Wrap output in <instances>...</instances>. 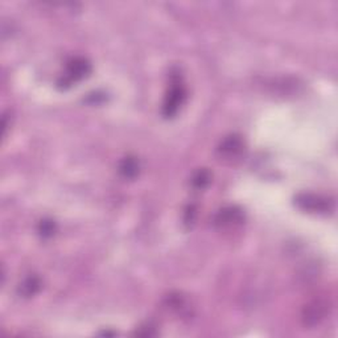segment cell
<instances>
[{
  "mask_svg": "<svg viewBox=\"0 0 338 338\" xmlns=\"http://www.w3.org/2000/svg\"><path fill=\"white\" fill-rule=\"evenodd\" d=\"M298 204H302L305 209L308 210H325L326 209V202L325 201H320L316 197L310 198L309 196H304L302 198L298 200Z\"/></svg>",
  "mask_w": 338,
  "mask_h": 338,
  "instance_id": "cell-5",
  "label": "cell"
},
{
  "mask_svg": "<svg viewBox=\"0 0 338 338\" xmlns=\"http://www.w3.org/2000/svg\"><path fill=\"white\" fill-rule=\"evenodd\" d=\"M184 96L185 92L181 84H176L174 86H172L168 96H166V104H164V114L166 116H172V115L176 114V111L178 110V106L182 103Z\"/></svg>",
  "mask_w": 338,
  "mask_h": 338,
  "instance_id": "cell-1",
  "label": "cell"
},
{
  "mask_svg": "<svg viewBox=\"0 0 338 338\" xmlns=\"http://www.w3.org/2000/svg\"><path fill=\"white\" fill-rule=\"evenodd\" d=\"M242 220V213L240 210L236 209V208H228V209L220 210V213L216 217V224L218 226H232Z\"/></svg>",
  "mask_w": 338,
  "mask_h": 338,
  "instance_id": "cell-3",
  "label": "cell"
},
{
  "mask_svg": "<svg viewBox=\"0 0 338 338\" xmlns=\"http://www.w3.org/2000/svg\"><path fill=\"white\" fill-rule=\"evenodd\" d=\"M220 152L228 158H234L242 150V142L236 138V136H230L224 140L222 146H220Z\"/></svg>",
  "mask_w": 338,
  "mask_h": 338,
  "instance_id": "cell-4",
  "label": "cell"
},
{
  "mask_svg": "<svg viewBox=\"0 0 338 338\" xmlns=\"http://www.w3.org/2000/svg\"><path fill=\"white\" fill-rule=\"evenodd\" d=\"M208 181H209V177L206 174L205 172H200L198 176L194 178V184L197 185L198 188H204V185L208 184Z\"/></svg>",
  "mask_w": 338,
  "mask_h": 338,
  "instance_id": "cell-8",
  "label": "cell"
},
{
  "mask_svg": "<svg viewBox=\"0 0 338 338\" xmlns=\"http://www.w3.org/2000/svg\"><path fill=\"white\" fill-rule=\"evenodd\" d=\"M90 73V65H88L84 60L76 58L69 64L68 66V76H66V84L70 82L81 80L84 76H88Z\"/></svg>",
  "mask_w": 338,
  "mask_h": 338,
  "instance_id": "cell-2",
  "label": "cell"
},
{
  "mask_svg": "<svg viewBox=\"0 0 338 338\" xmlns=\"http://www.w3.org/2000/svg\"><path fill=\"white\" fill-rule=\"evenodd\" d=\"M40 288V282L37 278H28V279L22 284V294L24 296H32Z\"/></svg>",
  "mask_w": 338,
  "mask_h": 338,
  "instance_id": "cell-6",
  "label": "cell"
},
{
  "mask_svg": "<svg viewBox=\"0 0 338 338\" xmlns=\"http://www.w3.org/2000/svg\"><path fill=\"white\" fill-rule=\"evenodd\" d=\"M120 172L126 177H132L138 173V164L134 158H126L120 166Z\"/></svg>",
  "mask_w": 338,
  "mask_h": 338,
  "instance_id": "cell-7",
  "label": "cell"
}]
</instances>
